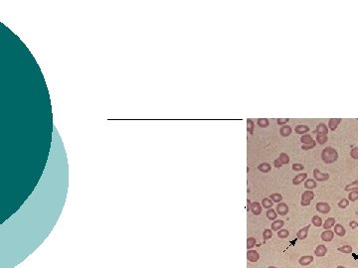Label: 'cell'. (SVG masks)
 <instances>
[{
    "label": "cell",
    "instance_id": "6da1fadb",
    "mask_svg": "<svg viewBox=\"0 0 358 268\" xmlns=\"http://www.w3.org/2000/svg\"><path fill=\"white\" fill-rule=\"evenodd\" d=\"M321 159L325 164H332L337 161L338 152L333 147H325L321 151Z\"/></svg>",
    "mask_w": 358,
    "mask_h": 268
},
{
    "label": "cell",
    "instance_id": "7a4b0ae2",
    "mask_svg": "<svg viewBox=\"0 0 358 268\" xmlns=\"http://www.w3.org/2000/svg\"><path fill=\"white\" fill-rule=\"evenodd\" d=\"M300 142H301V149L304 150V151H308V150H310V149H313L314 147L316 146V141L314 140L311 136H310L308 133V134H304V135H301L300 137Z\"/></svg>",
    "mask_w": 358,
    "mask_h": 268
},
{
    "label": "cell",
    "instance_id": "3957f363",
    "mask_svg": "<svg viewBox=\"0 0 358 268\" xmlns=\"http://www.w3.org/2000/svg\"><path fill=\"white\" fill-rule=\"evenodd\" d=\"M314 193L312 191H308V190H305L304 193L301 195V199H300V205L304 206V207H308L310 205V202L312 201L314 199Z\"/></svg>",
    "mask_w": 358,
    "mask_h": 268
},
{
    "label": "cell",
    "instance_id": "277c9868",
    "mask_svg": "<svg viewBox=\"0 0 358 268\" xmlns=\"http://www.w3.org/2000/svg\"><path fill=\"white\" fill-rule=\"evenodd\" d=\"M313 179L315 180V181H318V182H324V181H327L329 179V174L328 173H322L321 171H319L315 168V169H313Z\"/></svg>",
    "mask_w": 358,
    "mask_h": 268
},
{
    "label": "cell",
    "instance_id": "5b68a950",
    "mask_svg": "<svg viewBox=\"0 0 358 268\" xmlns=\"http://www.w3.org/2000/svg\"><path fill=\"white\" fill-rule=\"evenodd\" d=\"M315 209L318 213H321V214H328L330 210H331V207H330V205L325 202H318L316 205H315Z\"/></svg>",
    "mask_w": 358,
    "mask_h": 268
},
{
    "label": "cell",
    "instance_id": "8992f818",
    "mask_svg": "<svg viewBox=\"0 0 358 268\" xmlns=\"http://www.w3.org/2000/svg\"><path fill=\"white\" fill-rule=\"evenodd\" d=\"M259 259H260V254H259L258 251L252 250V249L247 251V260L248 261L254 263V262H257Z\"/></svg>",
    "mask_w": 358,
    "mask_h": 268
},
{
    "label": "cell",
    "instance_id": "52a82bcc",
    "mask_svg": "<svg viewBox=\"0 0 358 268\" xmlns=\"http://www.w3.org/2000/svg\"><path fill=\"white\" fill-rule=\"evenodd\" d=\"M328 130L329 129H328L327 125H326L325 123H323V122H320V123H318V124L316 125L315 129L313 130L312 133H315V134H326V135H327Z\"/></svg>",
    "mask_w": 358,
    "mask_h": 268
},
{
    "label": "cell",
    "instance_id": "ba28073f",
    "mask_svg": "<svg viewBox=\"0 0 358 268\" xmlns=\"http://www.w3.org/2000/svg\"><path fill=\"white\" fill-rule=\"evenodd\" d=\"M310 229V225H308L306 226L302 227L300 230L296 233V238L300 239V240H304V239L308 237V230Z\"/></svg>",
    "mask_w": 358,
    "mask_h": 268
},
{
    "label": "cell",
    "instance_id": "9c48e42d",
    "mask_svg": "<svg viewBox=\"0 0 358 268\" xmlns=\"http://www.w3.org/2000/svg\"><path fill=\"white\" fill-rule=\"evenodd\" d=\"M341 121H342V119H341V118H336V117L330 118L329 120H328V124H327L328 129H329V130H331V131H335V130L337 129L338 125L340 124V122H341Z\"/></svg>",
    "mask_w": 358,
    "mask_h": 268
},
{
    "label": "cell",
    "instance_id": "30bf717a",
    "mask_svg": "<svg viewBox=\"0 0 358 268\" xmlns=\"http://www.w3.org/2000/svg\"><path fill=\"white\" fill-rule=\"evenodd\" d=\"M334 238V231L331 229H326L321 233V239L325 242L332 241Z\"/></svg>",
    "mask_w": 358,
    "mask_h": 268
},
{
    "label": "cell",
    "instance_id": "8fae6325",
    "mask_svg": "<svg viewBox=\"0 0 358 268\" xmlns=\"http://www.w3.org/2000/svg\"><path fill=\"white\" fill-rule=\"evenodd\" d=\"M277 213L280 215H286L289 213V206L285 203H280L277 205Z\"/></svg>",
    "mask_w": 358,
    "mask_h": 268
},
{
    "label": "cell",
    "instance_id": "7c38bea8",
    "mask_svg": "<svg viewBox=\"0 0 358 268\" xmlns=\"http://www.w3.org/2000/svg\"><path fill=\"white\" fill-rule=\"evenodd\" d=\"M308 179V173H300L296 176H294V178L293 179V184L294 186H297L301 184L304 181Z\"/></svg>",
    "mask_w": 358,
    "mask_h": 268
},
{
    "label": "cell",
    "instance_id": "4fadbf2b",
    "mask_svg": "<svg viewBox=\"0 0 358 268\" xmlns=\"http://www.w3.org/2000/svg\"><path fill=\"white\" fill-rule=\"evenodd\" d=\"M309 131V127L305 124H297L296 127H294V132L296 134H300V135H304V134H308Z\"/></svg>",
    "mask_w": 358,
    "mask_h": 268
},
{
    "label": "cell",
    "instance_id": "5bb4252c",
    "mask_svg": "<svg viewBox=\"0 0 358 268\" xmlns=\"http://www.w3.org/2000/svg\"><path fill=\"white\" fill-rule=\"evenodd\" d=\"M262 210H263V207L261 205V203L259 202H254L252 203V205H251V211H252V214L255 215H261L262 213Z\"/></svg>",
    "mask_w": 358,
    "mask_h": 268
},
{
    "label": "cell",
    "instance_id": "9a60e30c",
    "mask_svg": "<svg viewBox=\"0 0 358 268\" xmlns=\"http://www.w3.org/2000/svg\"><path fill=\"white\" fill-rule=\"evenodd\" d=\"M312 262H313L312 255H304V256H301L300 259H298V263H300L301 266H308Z\"/></svg>",
    "mask_w": 358,
    "mask_h": 268
},
{
    "label": "cell",
    "instance_id": "2e32d148",
    "mask_svg": "<svg viewBox=\"0 0 358 268\" xmlns=\"http://www.w3.org/2000/svg\"><path fill=\"white\" fill-rule=\"evenodd\" d=\"M326 252H327V248H326V246L324 244H318L316 246L315 250H314V254H315L317 257L324 256Z\"/></svg>",
    "mask_w": 358,
    "mask_h": 268
},
{
    "label": "cell",
    "instance_id": "e0dca14e",
    "mask_svg": "<svg viewBox=\"0 0 358 268\" xmlns=\"http://www.w3.org/2000/svg\"><path fill=\"white\" fill-rule=\"evenodd\" d=\"M304 188H305L306 190L312 191L313 189H315V188H316L317 183H316V181H315L314 179H310V178H308V179H306L305 181H304Z\"/></svg>",
    "mask_w": 358,
    "mask_h": 268
},
{
    "label": "cell",
    "instance_id": "ac0fdd59",
    "mask_svg": "<svg viewBox=\"0 0 358 268\" xmlns=\"http://www.w3.org/2000/svg\"><path fill=\"white\" fill-rule=\"evenodd\" d=\"M284 226H285V222L282 219H276V221H274L272 222L270 229H272L273 231H278L284 227Z\"/></svg>",
    "mask_w": 358,
    "mask_h": 268
},
{
    "label": "cell",
    "instance_id": "d6986e66",
    "mask_svg": "<svg viewBox=\"0 0 358 268\" xmlns=\"http://www.w3.org/2000/svg\"><path fill=\"white\" fill-rule=\"evenodd\" d=\"M346 233V230L344 229V226L340 225V223H336L335 226H334V234H336L337 237H344Z\"/></svg>",
    "mask_w": 358,
    "mask_h": 268
},
{
    "label": "cell",
    "instance_id": "ffe728a7",
    "mask_svg": "<svg viewBox=\"0 0 358 268\" xmlns=\"http://www.w3.org/2000/svg\"><path fill=\"white\" fill-rule=\"evenodd\" d=\"M293 132V129L292 127L289 125H282L281 128H280V134L282 136V137H289V136L292 134Z\"/></svg>",
    "mask_w": 358,
    "mask_h": 268
},
{
    "label": "cell",
    "instance_id": "44dd1931",
    "mask_svg": "<svg viewBox=\"0 0 358 268\" xmlns=\"http://www.w3.org/2000/svg\"><path fill=\"white\" fill-rule=\"evenodd\" d=\"M335 222H336V221H335V218H326L325 221H324V222H323V225H322V226H323L324 230L332 229V227L336 225Z\"/></svg>",
    "mask_w": 358,
    "mask_h": 268
},
{
    "label": "cell",
    "instance_id": "7402d4cb",
    "mask_svg": "<svg viewBox=\"0 0 358 268\" xmlns=\"http://www.w3.org/2000/svg\"><path fill=\"white\" fill-rule=\"evenodd\" d=\"M258 170L260 171V172H262V173H269V172H270V170H272V167H270V165L269 163H267V162H264V163H261L260 165L258 166Z\"/></svg>",
    "mask_w": 358,
    "mask_h": 268
},
{
    "label": "cell",
    "instance_id": "603a6c76",
    "mask_svg": "<svg viewBox=\"0 0 358 268\" xmlns=\"http://www.w3.org/2000/svg\"><path fill=\"white\" fill-rule=\"evenodd\" d=\"M278 161L281 162V164L282 165H286V164H289V156L286 154V153H285V152H282V153L278 155V157L277 158Z\"/></svg>",
    "mask_w": 358,
    "mask_h": 268
},
{
    "label": "cell",
    "instance_id": "cb8c5ba5",
    "mask_svg": "<svg viewBox=\"0 0 358 268\" xmlns=\"http://www.w3.org/2000/svg\"><path fill=\"white\" fill-rule=\"evenodd\" d=\"M344 190L347 192H352V191H358V180H354L353 182H351L348 185H346L344 187Z\"/></svg>",
    "mask_w": 358,
    "mask_h": 268
},
{
    "label": "cell",
    "instance_id": "d4e9b609",
    "mask_svg": "<svg viewBox=\"0 0 358 268\" xmlns=\"http://www.w3.org/2000/svg\"><path fill=\"white\" fill-rule=\"evenodd\" d=\"M261 205H262L263 207H264V209L270 210V209H272V207L274 205V202L270 198H264L262 200Z\"/></svg>",
    "mask_w": 358,
    "mask_h": 268
},
{
    "label": "cell",
    "instance_id": "484cf974",
    "mask_svg": "<svg viewBox=\"0 0 358 268\" xmlns=\"http://www.w3.org/2000/svg\"><path fill=\"white\" fill-rule=\"evenodd\" d=\"M315 141H316V143L319 144V145H323V144H325L328 141V137L326 134H316Z\"/></svg>",
    "mask_w": 358,
    "mask_h": 268
},
{
    "label": "cell",
    "instance_id": "4316f807",
    "mask_svg": "<svg viewBox=\"0 0 358 268\" xmlns=\"http://www.w3.org/2000/svg\"><path fill=\"white\" fill-rule=\"evenodd\" d=\"M267 218H268V219H270V221H273V222L276 221L277 218H278L277 211L274 210V209L268 210V211H267Z\"/></svg>",
    "mask_w": 358,
    "mask_h": 268
},
{
    "label": "cell",
    "instance_id": "83f0119b",
    "mask_svg": "<svg viewBox=\"0 0 358 268\" xmlns=\"http://www.w3.org/2000/svg\"><path fill=\"white\" fill-rule=\"evenodd\" d=\"M247 131L251 134L253 135L254 134V131H255V122L252 120L251 118H248L247 119Z\"/></svg>",
    "mask_w": 358,
    "mask_h": 268
},
{
    "label": "cell",
    "instance_id": "f1b7e54d",
    "mask_svg": "<svg viewBox=\"0 0 358 268\" xmlns=\"http://www.w3.org/2000/svg\"><path fill=\"white\" fill-rule=\"evenodd\" d=\"M311 225L316 226V227H319L323 225V222H322V218L320 217H318V215H313L311 218Z\"/></svg>",
    "mask_w": 358,
    "mask_h": 268
},
{
    "label": "cell",
    "instance_id": "f546056e",
    "mask_svg": "<svg viewBox=\"0 0 358 268\" xmlns=\"http://www.w3.org/2000/svg\"><path fill=\"white\" fill-rule=\"evenodd\" d=\"M270 199L272 200L274 203H277V204H280L282 203V195L280 194V193H274V194H270Z\"/></svg>",
    "mask_w": 358,
    "mask_h": 268
},
{
    "label": "cell",
    "instance_id": "4dcf8cb0",
    "mask_svg": "<svg viewBox=\"0 0 358 268\" xmlns=\"http://www.w3.org/2000/svg\"><path fill=\"white\" fill-rule=\"evenodd\" d=\"M337 251H339V252H341V253L349 254V253L352 252V246L349 245V244H345V245L341 246V247H338Z\"/></svg>",
    "mask_w": 358,
    "mask_h": 268
},
{
    "label": "cell",
    "instance_id": "1f68e13d",
    "mask_svg": "<svg viewBox=\"0 0 358 268\" xmlns=\"http://www.w3.org/2000/svg\"><path fill=\"white\" fill-rule=\"evenodd\" d=\"M257 125H259L261 128H267L270 125V121L268 118H259L257 120Z\"/></svg>",
    "mask_w": 358,
    "mask_h": 268
},
{
    "label": "cell",
    "instance_id": "d6a6232c",
    "mask_svg": "<svg viewBox=\"0 0 358 268\" xmlns=\"http://www.w3.org/2000/svg\"><path fill=\"white\" fill-rule=\"evenodd\" d=\"M272 237H273V230L270 229H265L264 231H263V238H264V240L267 241Z\"/></svg>",
    "mask_w": 358,
    "mask_h": 268
},
{
    "label": "cell",
    "instance_id": "836d02e7",
    "mask_svg": "<svg viewBox=\"0 0 358 268\" xmlns=\"http://www.w3.org/2000/svg\"><path fill=\"white\" fill-rule=\"evenodd\" d=\"M278 238H282V239L289 237V231L288 229H280L278 231Z\"/></svg>",
    "mask_w": 358,
    "mask_h": 268
},
{
    "label": "cell",
    "instance_id": "e575fe53",
    "mask_svg": "<svg viewBox=\"0 0 358 268\" xmlns=\"http://www.w3.org/2000/svg\"><path fill=\"white\" fill-rule=\"evenodd\" d=\"M256 242H257V240H256V238L255 237H248L247 238V249H252L253 247L255 246V244H256Z\"/></svg>",
    "mask_w": 358,
    "mask_h": 268
},
{
    "label": "cell",
    "instance_id": "d590c367",
    "mask_svg": "<svg viewBox=\"0 0 358 268\" xmlns=\"http://www.w3.org/2000/svg\"><path fill=\"white\" fill-rule=\"evenodd\" d=\"M348 200H349V202H355V201H357V200H358V191L349 192Z\"/></svg>",
    "mask_w": 358,
    "mask_h": 268
},
{
    "label": "cell",
    "instance_id": "8d00e7d4",
    "mask_svg": "<svg viewBox=\"0 0 358 268\" xmlns=\"http://www.w3.org/2000/svg\"><path fill=\"white\" fill-rule=\"evenodd\" d=\"M337 205H338V207H340V209H346V207H347L348 205H349V200L343 198L342 200H340L339 202H338Z\"/></svg>",
    "mask_w": 358,
    "mask_h": 268
},
{
    "label": "cell",
    "instance_id": "74e56055",
    "mask_svg": "<svg viewBox=\"0 0 358 268\" xmlns=\"http://www.w3.org/2000/svg\"><path fill=\"white\" fill-rule=\"evenodd\" d=\"M350 157L354 160H358V147H354L350 150Z\"/></svg>",
    "mask_w": 358,
    "mask_h": 268
},
{
    "label": "cell",
    "instance_id": "f35d334b",
    "mask_svg": "<svg viewBox=\"0 0 358 268\" xmlns=\"http://www.w3.org/2000/svg\"><path fill=\"white\" fill-rule=\"evenodd\" d=\"M292 169L293 171H296V172H300V171H302L304 169V166L302 165V164H300V163H296V164H293V165L292 166Z\"/></svg>",
    "mask_w": 358,
    "mask_h": 268
},
{
    "label": "cell",
    "instance_id": "ab89813d",
    "mask_svg": "<svg viewBox=\"0 0 358 268\" xmlns=\"http://www.w3.org/2000/svg\"><path fill=\"white\" fill-rule=\"evenodd\" d=\"M289 121V118H278L277 119V123H278V125H285L286 123H288Z\"/></svg>",
    "mask_w": 358,
    "mask_h": 268
},
{
    "label": "cell",
    "instance_id": "60d3db41",
    "mask_svg": "<svg viewBox=\"0 0 358 268\" xmlns=\"http://www.w3.org/2000/svg\"><path fill=\"white\" fill-rule=\"evenodd\" d=\"M349 226H350V229H358V222H356V221H350Z\"/></svg>",
    "mask_w": 358,
    "mask_h": 268
},
{
    "label": "cell",
    "instance_id": "b9f144b4",
    "mask_svg": "<svg viewBox=\"0 0 358 268\" xmlns=\"http://www.w3.org/2000/svg\"><path fill=\"white\" fill-rule=\"evenodd\" d=\"M251 205H252V203H251V201L248 199L247 200V211H249L251 210Z\"/></svg>",
    "mask_w": 358,
    "mask_h": 268
},
{
    "label": "cell",
    "instance_id": "7bdbcfd3",
    "mask_svg": "<svg viewBox=\"0 0 358 268\" xmlns=\"http://www.w3.org/2000/svg\"><path fill=\"white\" fill-rule=\"evenodd\" d=\"M336 268H346L345 266H342V265H339V266H337Z\"/></svg>",
    "mask_w": 358,
    "mask_h": 268
},
{
    "label": "cell",
    "instance_id": "ee69618b",
    "mask_svg": "<svg viewBox=\"0 0 358 268\" xmlns=\"http://www.w3.org/2000/svg\"><path fill=\"white\" fill-rule=\"evenodd\" d=\"M267 268H277L276 266H269V267H267Z\"/></svg>",
    "mask_w": 358,
    "mask_h": 268
},
{
    "label": "cell",
    "instance_id": "f6af8a7d",
    "mask_svg": "<svg viewBox=\"0 0 358 268\" xmlns=\"http://www.w3.org/2000/svg\"><path fill=\"white\" fill-rule=\"evenodd\" d=\"M357 121H358V118H357Z\"/></svg>",
    "mask_w": 358,
    "mask_h": 268
}]
</instances>
